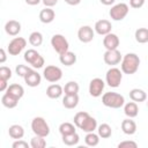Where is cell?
Instances as JSON below:
<instances>
[{
    "instance_id": "obj_36",
    "label": "cell",
    "mask_w": 148,
    "mask_h": 148,
    "mask_svg": "<svg viewBox=\"0 0 148 148\" xmlns=\"http://www.w3.org/2000/svg\"><path fill=\"white\" fill-rule=\"evenodd\" d=\"M90 114L88 113V112H86V111H80V112H77L75 116H74V124H75V126L77 127V128H80L81 126H82V124L86 121V119L89 117Z\"/></svg>"
},
{
    "instance_id": "obj_32",
    "label": "cell",
    "mask_w": 148,
    "mask_h": 148,
    "mask_svg": "<svg viewBox=\"0 0 148 148\" xmlns=\"http://www.w3.org/2000/svg\"><path fill=\"white\" fill-rule=\"evenodd\" d=\"M75 124H72V123H61L60 126H59V133L61 135H67V134H71V133H74L76 132L75 130Z\"/></svg>"
},
{
    "instance_id": "obj_20",
    "label": "cell",
    "mask_w": 148,
    "mask_h": 148,
    "mask_svg": "<svg viewBox=\"0 0 148 148\" xmlns=\"http://www.w3.org/2000/svg\"><path fill=\"white\" fill-rule=\"evenodd\" d=\"M121 131L127 135H133L136 132V124L132 118L124 119L121 121Z\"/></svg>"
},
{
    "instance_id": "obj_44",
    "label": "cell",
    "mask_w": 148,
    "mask_h": 148,
    "mask_svg": "<svg viewBox=\"0 0 148 148\" xmlns=\"http://www.w3.org/2000/svg\"><path fill=\"white\" fill-rule=\"evenodd\" d=\"M6 59H7L6 51H5V49H1V50H0V62L3 64V62L6 61Z\"/></svg>"
},
{
    "instance_id": "obj_12",
    "label": "cell",
    "mask_w": 148,
    "mask_h": 148,
    "mask_svg": "<svg viewBox=\"0 0 148 148\" xmlns=\"http://www.w3.org/2000/svg\"><path fill=\"white\" fill-rule=\"evenodd\" d=\"M95 30L90 25H82L77 30V38L82 43H90L94 39Z\"/></svg>"
},
{
    "instance_id": "obj_18",
    "label": "cell",
    "mask_w": 148,
    "mask_h": 148,
    "mask_svg": "<svg viewBox=\"0 0 148 148\" xmlns=\"http://www.w3.org/2000/svg\"><path fill=\"white\" fill-rule=\"evenodd\" d=\"M64 92V88L60 86V84H57V83H53L51 86L47 87L46 89V96L49 98H52V99H57L59 98Z\"/></svg>"
},
{
    "instance_id": "obj_26",
    "label": "cell",
    "mask_w": 148,
    "mask_h": 148,
    "mask_svg": "<svg viewBox=\"0 0 148 148\" xmlns=\"http://www.w3.org/2000/svg\"><path fill=\"white\" fill-rule=\"evenodd\" d=\"M80 130L83 131V132H86V133L94 132L95 130H97V121H96V119H95L94 117L89 116V117L86 119V121L82 124V126L80 127Z\"/></svg>"
},
{
    "instance_id": "obj_2",
    "label": "cell",
    "mask_w": 148,
    "mask_h": 148,
    "mask_svg": "<svg viewBox=\"0 0 148 148\" xmlns=\"http://www.w3.org/2000/svg\"><path fill=\"white\" fill-rule=\"evenodd\" d=\"M102 103L103 105L111 108V109H120L125 104V98L123 95L118 92L109 91L102 96Z\"/></svg>"
},
{
    "instance_id": "obj_8",
    "label": "cell",
    "mask_w": 148,
    "mask_h": 148,
    "mask_svg": "<svg viewBox=\"0 0 148 148\" xmlns=\"http://www.w3.org/2000/svg\"><path fill=\"white\" fill-rule=\"evenodd\" d=\"M128 10H130L128 6L124 2H120V3H117V5L111 7L109 15L113 21H121L127 16Z\"/></svg>"
},
{
    "instance_id": "obj_14",
    "label": "cell",
    "mask_w": 148,
    "mask_h": 148,
    "mask_svg": "<svg viewBox=\"0 0 148 148\" xmlns=\"http://www.w3.org/2000/svg\"><path fill=\"white\" fill-rule=\"evenodd\" d=\"M111 29H112V25L109 20H98L94 25V30L101 36H105L110 34Z\"/></svg>"
},
{
    "instance_id": "obj_16",
    "label": "cell",
    "mask_w": 148,
    "mask_h": 148,
    "mask_svg": "<svg viewBox=\"0 0 148 148\" xmlns=\"http://www.w3.org/2000/svg\"><path fill=\"white\" fill-rule=\"evenodd\" d=\"M5 31L9 36H16L21 31V23L16 20H9L5 24Z\"/></svg>"
},
{
    "instance_id": "obj_46",
    "label": "cell",
    "mask_w": 148,
    "mask_h": 148,
    "mask_svg": "<svg viewBox=\"0 0 148 148\" xmlns=\"http://www.w3.org/2000/svg\"><path fill=\"white\" fill-rule=\"evenodd\" d=\"M25 1V3H28V5H30V6H36V5H38L42 0H24Z\"/></svg>"
},
{
    "instance_id": "obj_17",
    "label": "cell",
    "mask_w": 148,
    "mask_h": 148,
    "mask_svg": "<svg viewBox=\"0 0 148 148\" xmlns=\"http://www.w3.org/2000/svg\"><path fill=\"white\" fill-rule=\"evenodd\" d=\"M54 17H56V13H54V10H53L52 8H50V7H45V8L42 9L40 13H39V21H40L42 23H45V24L51 23V22L54 20Z\"/></svg>"
},
{
    "instance_id": "obj_45",
    "label": "cell",
    "mask_w": 148,
    "mask_h": 148,
    "mask_svg": "<svg viewBox=\"0 0 148 148\" xmlns=\"http://www.w3.org/2000/svg\"><path fill=\"white\" fill-rule=\"evenodd\" d=\"M66 3H68L69 6H76L81 2V0H65Z\"/></svg>"
},
{
    "instance_id": "obj_30",
    "label": "cell",
    "mask_w": 148,
    "mask_h": 148,
    "mask_svg": "<svg viewBox=\"0 0 148 148\" xmlns=\"http://www.w3.org/2000/svg\"><path fill=\"white\" fill-rule=\"evenodd\" d=\"M135 40L140 44H145L148 42V29L147 28H139L135 30L134 34Z\"/></svg>"
},
{
    "instance_id": "obj_33",
    "label": "cell",
    "mask_w": 148,
    "mask_h": 148,
    "mask_svg": "<svg viewBox=\"0 0 148 148\" xmlns=\"http://www.w3.org/2000/svg\"><path fill=\"white\" fill-rule=\"evenodd\" d=\"M84 142L89 147H95V146H97L99 143V135L94 133V132H89L84 136Z\"/></svg>"
},
{
    "instance_id": "obj_31",
    "label": "cell",
    "mask_w": 148,
    "mask_h": 148,
    "mask_svg": "<svg viewBox=\"0 0 148 148\" xmlns=\"http://www.w3.org/2000/svg\"><path fill=\"white\" fill-rule=\"evenodd\" d=\"M79 89L80 87L76 81H68L64 87V92L65 95H74L79 92Z\"/></svg>"
},
{
    "instance_id": "obj_24",
    "label": "cell",
    "mask_w": 148,
    "mask_h": 148,
    "mask_svg": "<svg viewBox=\"0 0 148 148\" xmlns=\"http://www.w3.org/2000/svg\"><path fill=\"white\" fill-rule=\"evenodd\" d=\"M8 134L12 139H15V140H18V139H22L24 136V128L21 126V125H17V124H14L9 127L8 130Z\"/></svg>"
},
{
    "instance_id": "obj_42",
    "label": "cell",
    "mask_w": 148,
    "mask_h": 148,
    "mask_svg": "<svg viewBox=\"0 0 148 148\" xmlns=\"http://www.w3.org/2000/svg\"><path fill=\"white\" fill-rule=\"evenodd\" d=\"M42 2L44 3L45 7H50L52 8L53 6H56L58 3V0H42Z\"/></svg>"
},
{
    "instance_id": "obj_13",
    "label": "cell",
    "mask_w": 148,
    "mask_h": 148,
    "mask_svg": "<svg viewBox=\"0 0 148 148\" xmlns=\"http://www.w3.org/2000/svg\"><path fill=\"white\" fill-rule=\"evenodd\" d=\"M24 82L27 83V86L29 87H37L40 84V81H42V76L38 72H36L35 69H30L25 75H24Z\"/></svg>"
},
{
    "instance_id": "obj_4",
    "label": "cell",
    "mask_w": 148,
    "mask_h": 148,
    "mask_svg": "<svg viewBox=\"0 0 148 148\" xmlns=\"http://www.w3.org/2000/svg\"><path fill=\"white\" fill-rule=\"evenodd\" d=\"M24 60L25 62H28L32 68H42L45 64L44 58L40 56V53H38L36 50L34 49H29L24 52Z\"/></svg>"
},
{
    "instance_id": "obj_41",
    "label": "cell",
    "mask_w": 148,
    "mask_h": 148,
    "mask_svg": "<svg viewBox=\"0 0 148 148\" xmlns=\"http://www.w3.org/2000/svg\"><path fill=\"white\" fill-rule=\"evenodd\" d=\"M145 5V0H130V6L132 8H141Z\"/></svg>"
},
{
    "instance_id": "obj_10",
    "label": "cell",
    "mask_w": 148,
    "mask_h": 148,
    "mask_svg": "<svg viewBox=\"0 0 148 148\" xmlns=\"http://www.w3.org/2000/svg\"><path fill=\"white\" fill-rule=\"evenodd\" d=\"M123 59V56L120 54V52L117 50H106L104 56H103V60L106 65L109 66H116L118 65Z\"/></svg>"
},
{
    "instance_id": "obj_19",
    "label": "cell",
    "mask_w": 148,
    "mask_h": 148,
    "mask_svg": "<svg viewBox=\"0 0 148 148\" xmlns=\"http://www.w3.org/2000/svg\"><path fill=\"white\" fill-rule=\"evenodd\" d=\"M18 98H16L15 96H13L12 94H9V92H5L3 95H2V97H1V103H2V105L5 106V108H7V109H14L16 105H17V103H18Z\"/></svg>"
},
{
    "instance_id": "obj_22",
    "label": "cell",
    "mask_w": 148,
    "mask_h": 148,
    "mask_svg": "<svg viewBox=\"0 0 148 148\" xmlns=\"http://www.w3.org/2000/svg\"><path fill=\"white\" fill-rule=\"evenodd\" d=\"M124 113L128 118H135L139 113V106L136 102H128L124 104Z\"/></svg>"
},
{
    "instance_id": "obj_47",
    "label": "cell",
    "mask_w": 148,
    "mask_h": 148,
    "mask_svg": "<svg viewBox=\"0 0 148 148\" xmlns=\"http://www.w3.org/2000/svg\"><path fill=\"white\" fill-rule=\"evenodd\" d=\"M99 1H101V3H103L105 6H111V5L114 3L116 0H99Z\"/></svg>"
},
{
    "instance_id": "obj_3",
    "label": "cell",
    "mask_w": 148,
    "mask_h": 148,
    "mask_svg": "<svg viewBox=\"0 0 148 148\" xmlns=\"http://www.w3.org/2000/svg\"><path fill=\"white\" fill-rule=\"evenodd\" d=\"M31 130L35 133V135L46 138L50 134V126L43 117H35L31 120Z\"/></svg>"
},
{
    "instance_id": "obj_48",
    "label": "cell",
    "mask_w": 148,
    "mask_h": 148,
    "mask_svg": "<svg viewBox=\"0 0 148 148\" xmlns=\"http://www.w3.org/2000/svg\"><path fill=\"white\" fill-rule=\"evenodd\" d=\"M147 106H148V102H147Z\"/></svg>"
},
{
    "instance_id": "obj_38",
    "label": "cell",
    "mask_w": 148,
    "mask_h": 148,
    "mask_svg": "<svg viewBox=\"0 0 148 148\" xmlns=\"http://www.w3.org/2000/svg\"><path fill=\"white\" fill-rule=\"evenodd\" d=\"M31 68L25 66V65H17L16 68H15V72L17 74V76H21V77H24V75L30 71Z\"/></svg>"
},
{
    "instance_id": "obj_29",
    "label": "cell",
    "mask_w": 148,
    "mask_h": 148,
    "mask_svg": "<svg viewBox=\"0 0 148 148\" xmlns=\"http://www.w3.org/2000/svg\"><path fill=\"white\" fill-rule=\"evenodd\" d=\"M97 132H98L99 138H102V139H109L112 135V128L106 123H103L99 126H97Z\"/></svg>"
},
{
    "instance_id": "obj_43",
    "label": "cell",
    "mask_w": 148,
    "mask_h": 148,
    "mask_svg": "<svg viewBox=\"0 0 148 148\" xmlns=\"http://www.w3.org/2000/svg\"><path fill=\"white\" fill-rule=\"evenodd\" d=\"M7 82H8V81L0 79V91H5V90H7V88H8V83H7Z\"/></svg>"
},
{
    "instance_id": "obj_5",
    "label": "cell",
    "mask_w": 148,
    "mask_h": 148,
    "mask_svg": "<svg viewBox=\"0 0 148 148\" xmlns=\"http://www.w3.org/2000/svg\"><path fill=\"white\" fill-rule=\"evenodd\" d=\"M123 80V72L121 69L117 68V67H111L110 69H108L106 74H105V82L109 87L111 88H117L120 86Z\"/></svg>"
},
{
    "instance_id": "obj_15",
    "label": "cell",
    "mask_w": 148,
    "mask_h": 148,
    "mask_svg": "<svg viewBox=\"0 0 148 148\" xmlns=\"http://www.w3.org/2000/svg\"><path fill=\"white\" fill-rule=\"evenodd\" d=\"M103 45L106 50H117L119 46V37L116 34H108L103 38Z\"/></svg>"
},
{
    "instance_id": "obj_34",
    "label": "cell",
    "mask_w": 148,
    "mask_h": 148,
    "mask_svg": "<svg viewBox=\"0 0 148 148\" xmlns=\"http://www.w3.org/2000/svg\"><path fill=\"white\" fill-rule=\"evenodd\" d=\"M29 43L32 46H40L43 43V35L39 31H34L29 36Z\"/></svg>"
},
{
    "instance_id": "obj_39",
    "label": "cell",
    "mask_w": 148,
    "mask_h": 148,
    "mask_svg": "<svg viewBox=\"0 0 148 148\" xmlns=\"http://www.w3.org/2000/svg\"><path fill=\"white\" fill-rule=\"evenodd\" d=\"M138 143L132 140H125L118 143V148H136Z\"/></svg>"
},
{
    "instance_id": "obj_9",
    "label": "cell",
    "mask_w": 148,
    "mask_h": 148,
    "mask_svg": "<svg viewBox=\"0 0 148 148\" xmlns=\"http://www.w3.org/2000/svg\"><path fill=\"white\" fill-rule=\"evenodd\" d=\"M25 46H27V40L23 37H15L9 42L7 50L10 56H18L24 50Z\"/></svg>"
},
{
    "instance_id": "obj_40",
    "label": "cell",
    "mask_w": 148,
    "mask_h": 148,
    "mask_svg": "<svg viewBox=\"0 0 148 148\" xmlns=\"http://www.w3.org/2000/svg\"><path fill=\"white\" fill-rule=\"evenodd\" d=\"M12 147L13 148H28L29 145H28L27 141H24L22 139H18V140H15V142H13Z\"/></svg>"
},
{
    "instance_id": "obj_25",
    "label": "cell",
    "mask_w": 148,
    "mask_h": 148,
    "mask_svg": "<svg viewBox=\"0 0 148 148\" xmlns=\"http://www.w3.org/2000/svg\"><path fill=\"white\" fill-rule=\"evenodd\" d=\"M130 98L133 101V102H145L147 99V94L145 92V90L142 89H139V88H134L130 91Z\"/></svg>"
},
{
    "instance_id": "obj_28",
    "label": "cell",
    "mask_w": 148,
    "mask_h": 148,
    "mask_svg": "<svg viewBox=\"0 0 148 148\" xmlns=\"http://www.w3.org/2000/svg\"><path fill=\"white\" fill-rule=\"evenodd\" d=\"M61 139H62L64 145L69 146V147L76 146L79 143V141H80V136H79V134L76 132L71 133V134H67V135H61Z\"/></svg>"
},
{
    "instance_id": "obj_27",
    "label": "cell",
    "mask_w": 148,
    "mask_h": 148,
    "mask_svg": "<svg viewBox=\"0 0 148 148\" xmlns=\"http://www.w3.org/2000/svg\"><path fill=\"white\" fill-rule=\"evenodd\" d=\"M6 91L9 92V94H12L13 96H15V97L18 98V99H21V98L23 97V95H24V89H23V87H22L21 84H18V83L9 84Z\"/></svg>"
},
{
    "instance_id": "obj_37",
    "label": "cell",
    "mask_w": 148,
    "mask_h": 148,
    "mask_svg": "<svg viewBox=\"0 0 148 148\" xmlns=\"http://www.w3.org/2000/svg\"><path fill=\"white\" fill-rule=\"evenodd\" d=\"M12 77V69L7 66H1L0 67V79L8 81Z\"/></svg>"
},
{
    "instance_id": "obj_11",
    "label": "cell",
    "mask_w": 148,
    "mask_h": 148,
    "mask_svg": "<svg viewBox=\"0 0 148 148\" xmlns=\"http://www.w3.org/2000/svg\"><path fill=\"white\" fill-rule=\"evenodd\" d=\"M105 87V82L99 79V77H95L90 81L89 83V94L92 97H99L104 90Z\"/></svg>"
},
{
    "instance_id": "obj_6",
    "label": "cell",
    "mask_w": 148,
    "mask_h": 148,
    "mask_svg": "<svg viewBox=\"0 0 148 148\" xmlns=\"http://www.w3.org/2000/svg\"><path fill=\"white\" fill-rule=\"evenodd\" d=\"M51 45H52L53 50L58 54H62V53H65V52H67L69 50L68 40L65 38V36H62L60 34H56V35L52 36V38H51Z\"/></svg>"
},
{
    "instance_id": "obj_35",
    "label": "cell",
    "mask_w": 148,
    "mask_h": 148,
    "mask_svg": "<svg viewBox=\"0 0 148 148\" xmlns=\"http://www.w3.org/2000/svg\"><path fill=\"white\" fill-rule=\"evenodd\" d=\"M30 147L31 148H44V147H46L45 138L40 136V135H35L30 141Z\"/></svg>"
},
{
    "instance_id": "obj_1",
    "label": "cell",
    "mask_w": 148,
    "mask_h": 148,
    "mask_svg": "<svg viewBox=\"0 0 148 148\" xmlns=\"http://www.w3.org/2000/svg\"><path fill=\"white\" fill-rule=\"evenodd\" d=\"M140 58L135 53H126L120 61V69L124 74H134L139 69Z\"/></svg>"
},
{
    "instance_id": "obj_7",
    "label": "cell",
    "mask_w": 148,
    "mask_h": 148,
    "mask_svg": "<svg viewBox=\"0 0 148 148\" xmlns=\"http://www.w3.org/2000/svg\"><path fill=\"white\" fill-rule=\"evenodd\" d=\"M43 76L46 81L51 82V83H54V82H58L61 77H62V71L60 67L58 66H54V65H49L44 68L43 71Z\"/></svg>"
},
{
    "instance_id": "obj_21",
    "label": "cell",
    "mask_w": 148,
    "mask_h": 148,
    "mask_svg": "<svg viewBox=\"0 0 148 148\" xmlns=\"http://www.w3.org/2000/svg\"><path fill=\"white\" fill-rule=\"evenodd\" d=\"M59 61L65 66H72L76 62V54L69 50L62 54H59Z\"/></svg>"
},
{
    "instance_id": "obj_23",
    "label": "cell",
    "mask_w": 148,
    "mask_h": 148,
    "mask_svg": "<svg viewBox=\"0 0 148 148\" xmlns=\"http://www.w3.org/2000/svg\"><path fill=\"white\" fill-rule=\"evenodd\" d=\"M79 104V96L77 94L74 95H65V97L62 98V105L66 109H74L76 108Z\"/></svg>"
}]
</instances>
